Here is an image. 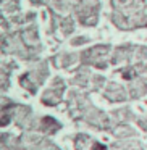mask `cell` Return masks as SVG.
Instances as JSON below:
<instances>
[{
	"instance_id": "obj_1",
	"label": "cell",
	"mask_w": 147,
	"mask_h": 150,
	"mask_svg": "<svg viewBox=\"0 0 147 150\" xmlns=\"http://www.w3.org/2000/svg\"><path fill=\"white\" fill-rule=\"evenodd\" d=\"M147 0H111V23L121 31L147 28Z\"/></svg>"
},
{
	"instance_id": "obj_2",
	"label": "cell",
	"mask_w": 147,
	"mask_h": 150,
	"mask_svg": "<svg viewBox=\"0 0 147 150\" xmlns=\"http://www.w3.org/2000/svg\"><path fill=\"white\" fill-rule=\"evenodd\" d=\"M53 7L60 11L73 10L82 26H95L99 21V0H57Z\"/></svg>"
},
{
	"instance_id": "obj_3",
	"label": "cell",
	"mask_w": 147,
	"mask_h": 150,
	"mask_svg": "<svg viewBox=\"0 0 147 150\" xmlns=\"http://www.w3.org/2000/svg\"><path fill=\"white\" fill-rule=\"evenodd\" d=\"M108 52H110V45H107V44L105 45H95L81 53V62L84 65H91L99 69H105L107 68Z\"/></svg>"
},
{
	"instance_id": "obj_4",
	"label": "cell",
	"mask_w": 147,
	"mask_h": 150,
	"mask_svg": "<svg viewBox=\"0 0 147 150\" xmlns=\"http://www.w3.org/2000/svg\"><path fill=\"white\" fill-rule=\"evenodd\" d=\"M47 73H49V69H47V63L44 62V63H40L36 69L28 71L26 74L21 76V78H20V84L23 86L24 89H28L31 94H34L36 89L39 87V86L44 82V79L47 78Z\"/></svg>"
},
{
	"instance_id": "obj_5",
	"label": "cell",
	"mask_w": 147,
	"mask_h": 150,
	"mask_svg": "<svg viewBox=\"0 0 147 150\" xmlns=\"http://www.w3.org/2000/svg\"><path fill=\"white\" fill-rule=\"evenodd\" d=\"M147 55V47H136V45H121L115 49V53L111 57V63L118 65L121 62H129V60H144Z\"/></svg>"
},
{
	"instance_id": "obj_6",
	"label": "cell",
	"mask_w": 147,
	"mask_h": 150,
	"mask_svg": "<svg viewBox=\"0 0 147 150\" xmlns=\"http://www.w3.org/2000/svg\"><path fill=\"white\" fill-rule=\"evenodd\" d=\"M63 91H65V82L62 81V78H55L53 82H52V86H50V87L47 89V92L44 94L42 102L45 105L58 103V102L62 100V97H63Z\"/></svg>"
},
{
	"instance_id": "obj_7",
	"label": "cell",
	"mask_w": 147,
	"mask_h": 150,
	"mask_svg": "<svg viewBox=\"0 0 147 150\" xmlns=\"http://www.w3.org/2000/svg\"><path fill=\"white\" fill-rule=\"evenodd\" d=\"M105 97H107L108 100L120 102V100H124V98H126V92H124V89L121 87V86L111 82V84L107 87V91H105Z\"/></svg>"
},
{
	"instance_id": "obj_8",
	"label": "cell",
	"mask_w": 147,
	"mask_h": 150,
	"mask_svg": "<svg viewBox=\"0 0 147 150\" xmlns=\"http://www.w3.org/2000/svg\"><path fill=\"white\" fill-rule=\"evenodd\" d=\"M78 58H81V57L70 55V53H60V55H57V57L52 58V63L57 66V68H68V66L73 65Z\"/></svg>"
},
{
	"instance_id": "obj_9",
	"label": "cell",
	"mask_w": 147,
	"mask_h": 150,
	"mask_svg": "<svg viewBox=\"0 0 147 150\" xmlns=\"http://www.w3.org/2000/svg\"><path fill=\"white\" fill-rule=\"evenodd\" d=\"M129 92H131V97L137 98L141 97V95H144L147 92V79H141V81L134 82V84H131L129 87Z\"/></svg>"
},
{
	"instance_id": "obj_10",
	"label": "cell",
	"mask_w": 147,
	"mask_h": 150,
	"mask_svg": "<svg viewBox=\"0 0 147 150\" xmlns=\"http://www.w3.org/2000/svg\"><path fill=\"white\" fill-rule=\"evenodd\" d=\"M60 29H62L63 36H70L75 31V21L71 16H63L60 18Z\"/></svg>"
},
{
	"instance_id": "obj_11",
	"label": "cell",
	"mask_w": 147,
	"mask_h": 150,
	"mask_svg": "<svg viewBox=\"0 0 147 150\" xmlns=\"http://www.w3.org/2000/svg\"><path fill=\"white\" fill-rule=\"evenodd\" d=\"M4 13H15L20 10V0H2Z\"/></svg>"
},
{
	"instance_id": "obj_12",
	"label": "cell",
	"mask_w": 147,
	"mask_h": 150,
	"mask_svg": "<svg viewBox=\"0 0 147 150\" xmlns=\"http://www.w3.org/2000/svg\"><path fill=\"white\" fill-rule=\"evenodd\" d=\"M34 18H36V13H28L26 16H10V21L11 23H15V24H26V23H29V21H33Z\"/></svg>"
},
{
	"instance_id": "obj_13",
	"label": "cell",
	"mask_w": 147,
	"mask_h": 150,
	"mask_svg": "<svg viewBox=\"0 0 147 150\" xmlns=\"http://www.w3.org/2000/svg\"><path fill=\"white\" fill-rule=\"evenodd\" d=\"M87 40H89V39H87L86 36H79V37H75V39L71 40V45L78 47V45H82V44H86Z\"/></svg>"
}]
</instances>
